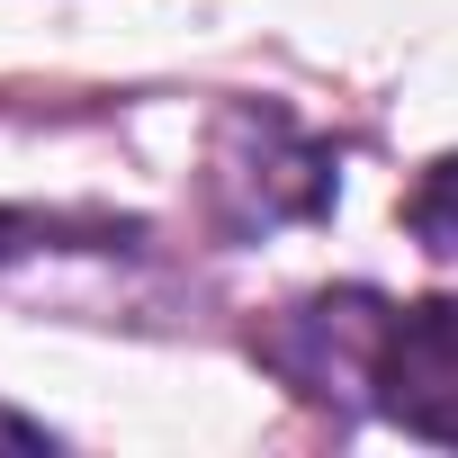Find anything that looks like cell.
I'll use <instances>...</instances> for the list:
<instances>
[{
	"label": "cell",
	"mask_w": 458,
	"mask_h": 458,
	"mask_svg": "<svg viewBox=\"0 0 458 458\" xmlns=\"http://www.w3.org/2000/svg\"><path fill=\"white\" fill-rule=\"evenodd\" d=\"M207 207L225 216V234H270V225L324 216L333 207V153L306 144L279 108H216L207 135Z\"/></svg>",
	"instance_id": "obj_1"
},
{
	"label": "cell",
	"mask_w": 458,
	"mask_h": 458,
	"mask_svg": "<svg viewBox=\"0 0 458 458\" xmlns=\"http://www.w3.org/2000/svg\"><path fill=\"white\" fill-rule=\"evenodd\" d=\"M369 404H377L395 431L458 449V297L386 306L377 360H369Z\"/></svg>",
	"instance_id": "obj_2"
},
{
	"label": "cell",
	"mask_w": 458,
	"mask_h": 458,
	"mask_svg": "<svg viewBox=\"0 0 458 458\" xmlns=\"http://www.w3.org/2000/svg\"><path fill=\"white\" fill-rule=\"evenodd\" d=\"M377 324H386V297H377V288H333V297L288 306V315L261 333V360H270L306 404H351V395H369Z\"/></svg>",
	"instance_id": "obj_3"
},
{
	"label": "cell",
	"mask_w": 458,
	"mask_h": 458,
	"mask_svg": "<svg viewBox=\"0 0 458 458\" xmlns=\"http://www.w3.org/2000/svg\"><path fill=\"white\" fill-rule=\"evenodd\" d=\"M404 225H413V234H422V252H440V261H458V153L422 171V189L404 198Z\"/></svg>",
	"instance_id": "obj_4"
},
{
	"label": "cell",
	"mask_w": 458,
	"mask_h": 458,
	"mask_svg": "<svg viewBox=\"0 0 458 458\" xmlns=\"http://www.w3.org/2000/svg\"><path fill=\"white\" fill-rule=\"evenodd\" d=\"M0 449H55V431H46L37 413H10V404H0Z\"/></svg>",
	"instance_id": "obj_5"
}]
</instances>
